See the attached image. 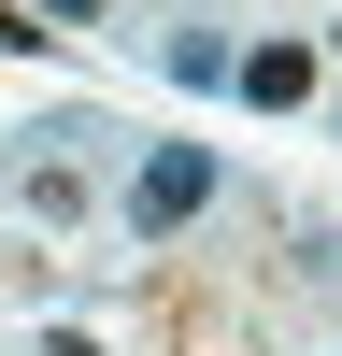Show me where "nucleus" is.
<instances>
[{
  "instance_id": "f257e3e1",
  "label": "nucleus",
  "mask_w": 342,
  "mask_h": 356,
  "mask_svg": "<svg viewBox=\"0 0 342 356\" xmlns=\"http://www.w3.org/2000/svg\"><path fill=\"white\" fill-rule=\"evenodd\" d=\"M200 200H214V157H200V143H157V157L129 171V228H142V243H157V228H186Z\"/></svg>"
},
{
  "instance_id": "f03ea898",
  "label": "nucleus",
  "mask_w": 342,
  "mask_h": 356,
  "mask_svg": "<svg viewBox=\"0 0 342 356\" xmlns=\"http://www.w3.org/2000/svg\"><path fill=\"white\" fill-rule=\"evenodd\" d=\"M314 72H328L314 43H256V57H228V86H243L256 114H300V100H314Z\"/></svg>"
},
{
  "instance_id": "7ed1b4c3",
  "label": "nucleus",
  "mask_w": 342,
  "mask_h": 356,
  "mask_svg": "<svg viewBox=\"0 0 342 356\" xmlns=\"http://www.w3.org/2000/svg\"><path fill=\"white\" fill-rule=\"evenodd\" d=\"M15 200H28V214H43V228H72V214H86V186H72V171H57V157H28V171H15Z\"/></svg>"
},
{
  "instance_id": "20e7f679",
  "label": "nucleus",
  "mask_w": 342,
  "mask_h": 356,
  "mask_svg": "<svg viewBox=\"0 0 342 356\" xmlns=\"http://www.w3.org/2000/svg\"><path fill=\"white\" fill-rule=\"evenodd\" d=\"M15 43H43V29H28V15H15V0H0V57H15Z\"/></svg>"
},
{
  "instance_id": "39448f33",
  "label": "nucleus",
  "mask_w": 342,
  "mask_h": 356,
  "mask_svg": "<svg viewBox=\"0 0 342 356\" xmlns=\"http://www.w3.org/2000/svg\"><path fill=\"white\" fill-rule=\"evenodd\" d=\"M328 57H342V29H328Z\"/></svg>"
}]
</instances>
